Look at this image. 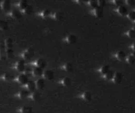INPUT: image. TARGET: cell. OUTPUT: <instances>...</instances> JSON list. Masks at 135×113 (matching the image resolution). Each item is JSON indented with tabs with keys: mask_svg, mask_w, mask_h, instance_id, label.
I'll use <instances>...</instances> for the list:
<instances>
[{
	"mask_svg": "<svg viewBox=\"0 0 135 113\" xmlns=\"http://www.w3.org/2000/svg\"><path fill=\"white\" fill-rule=\"evenodd\" d=\"M126 34L127 35V36L132 38V39H135V32L133 31L132 29L128 30V32L126 33Z\"/></svg>",
	"mask_w": 135,
	"mask_h": 113,
	"instance_id": "cell-35",
	"label": "cell"
},
{
	"mask_svg": "<svg viewBox=\"0 0 135 113\" xmlns=\"http://www.w3.org/2000/svg\"><path fill=\"white\" fill-rule=\"evenodd\" d=\"M103 8L98 7H96V8L94 9V14L95 15V16L96 17H103Z\"/></svg>",
	"mask_w": 135,
	"mask_h": 113,
	"instance_id": "cell-7",
	"label": "cell"
},
{
	"mask_svg": "<svg viewBox=\"0 0 135 113\" xmlns=\"http://www.w3.org/2000/svg\"><path fill=\"white\" fill-rule=\"evenodd\" d=\"M122 78H123V76L122 73L118 72L114 73L112 81L115 84H120L122 81Z\"/></svg>",
	"mask_w": 135,
	"mask_h": 113,
	"instance_id": "cell-3",
	"label": "cell"
},
{
	"mask_svg": "<svg viewBox=\"0 0 135 113\" xmlns=\"http://www.w3.org/2000/svg\"></svg>",
	"mask_w": 135,
	"mask_h": 113,
	"instance_id": "cell-48",
	"label": "cell"
},
{
	"mask_svg": "<svg viewBox=\"0 0 135 113\" xmlns=\"http://www.w3.org/2000/svg\"><path fill=\"white\" fill-rule=\"evenodd\" d=\"M116 58L118 59V60L119 61H122L124 60L126 58V54L125 53V52L123 51H118L117 53H116Z\"/></svg>",
	"mask_w": 135,
	"mask_h": 113,
	"instance_id": "cell-19",
	"label": "cell"
},
{
	"mask_svg": "<svg viewBox=\"0 0 135 113\" xmlns=\"http://www.w3.org/2000/svg\"><path fill=\"white\" fill-rule=\"evenodd\" d=\"M43 72V70H42V69L35 67V68L32 69V76H33L34 77H39V76H42Z\"/></svg>",
	"mask_w": 135,
	"mask_h": 113,
	"instance_id": "cell-14",
	"label": "cell"
},
{
	"mask_svg": "<svg viewBox=\"0 0 135 113\" xmlns=\"http://www.w3.org/2000/svg\"><path fill=\"white\" fill-rule=\"evenodd\" d=\"M7 58L5 50H0V60H5Z\"/></svg>",
	"mask_w": 135,
	"mask_h": 113,
	"instance_id": "cell-36",
	"label": "cell"
},
{
	"mask_svg": "<svg viewBox=\"0 0 135 113\" xmlns=\"http://www.w3.org/2000/svg\"><path fill=\"white\" fill-rule=\"evenodd\" d=\"M36 89L38 90H41L45 88V83L43 79H39L35 82Z\"/></svg>",
	"mask_w": 135,
	"mask_h": 113,
	"instance_id": "cell-13",
	"label": "cell"
},
{
	"mask_svg": "<svg viewBox=\"0 0 135 113\" xmlns=\"http://www.w3.org/2000/svg\"><path fill=\"white\" fill-rule=\"evenodd\" d=\"M16 81L20 84L25 85L28 81V77L24 73H22V74H19L16 78Z\"/></svg>",
	"mask_w": 135,
	"mask_h": 113,
	"instance_id": "cell-1",
	"label": "cell"
},
{
	"mask_svg": "<svg viewBox=\"0 0 135 113\" xmlns=\"http://www.w3.org/2000/svg\"><path fill=\"white\" fill-rule=\"evenodd\" d=\"M81 98L84 101L89 102L92 99V95L88 91H86V92H83L81 95Z\"/></svg>",
	"mask_w": 135,
	"mask_h": 113,
	"instance_id": "cell-16",
	"label": "cell"
},
{
	"mask_svg": "<svg viewBox=\"0 0 135 113\" xmlns=\"http://www.w3.org/2000/svg\"><path fill=\"white\" fill-rule=\"evenodd\" d=\"M127 17L131 21H135V11H131L129 12L127 15Z\"/></svg>",
	"mask_w": 135,
	"mask_h": 113,
	"instance_id": "cell-34",
	"label": "cell"
},
{
	"mask_svg": "<svg viewBox=\"0 0 135 113\" xmlns=\"http://www.w3.org/2000/svg\"><path fill=\"white\" fill-rule=\"evenodd\" d=\"M112 2H113V4H114V5H117L118 7L124 4V1H121V0H114Z\"/></svg>",
	"mask_w": 135,
	"mask_h": 113,
	"instance_id": "cell-37",
	"label": "cell"
},
{
	"mask_svg": "<svg viewBox=\"0 0 135 113\" xmlns=\"http://www.w3.org/2000/svg\"><path fill=\"white\" fill-rule=\"evenodd\" d=\"M16 68L20 72H24L25 69V62L24 60H20L16 64Z\"/></svg>",
	"mask_w": 135,
	"mask_h": 113,
	"instance_id": "cell-9",
	"label": "cell"
},
{
	"mask_svg": "<svg viewBox=\"0 0 135 113\" xmlns=\"http://www.w3.org/2000/svg\"><path fill=\"white\" fill-rule=\"evenodd\" d=\"M1 10H2V9H1V6H0V13H1Z\"/></svg>",
	"mask_w": 135,
	"mask_h": 113,
	"instance_id": "cell-46",
	"label": "cell"
},
{
	"mask_svg": "<svg viewBox=\"0 0 135 113\" xmlns=\"http://www.w3.org/2000/svg\"><path fill=\"white\" fill-rule=\"evenodd\" d=\"M88 5L90 6L91 7L94 9L96 8V7H98V1H95V0H90V1H89L88 2Z\"/></svg>",
	"mask_w": 135,
	"mask_h": 113,
	"instance_id": "cell-33",
	"label": "cell"
},
{
	"mask_svg": "<svg viewBox=\"0 0 135 113\" xmlns=\"http://www.w3.org/2000/svg\"><path fill=\"white\" fill-rule=\"evenodd\" d=\"M3 80L6 81H10L13 78V76L10 73H5V74L3 75Z\"/></svg>",
	"mask_w": 135,
	"mask_h": 113,
	"instance_id": "cell-31",
	"label": "cell"
},
{
	"mask_svg": "<svg viewBox=\"0 0 135 113\" xmlns=\"http://www.w3.org/2000/svg\"><path fill=\"white\" fill-rule=\"evenodd\" d=\"M110 71V66H109V65H103V66H102L101 69H100V72L102 74H103V75L106 74L107 72H109Z\"/></svg>",
	"mask_w": 135,
	"mask_h": 113,
	"instance_id": "cell-24",
	"label": "cell"
},
{
	"mask_svg": "<svg viewBox=\"0 0 135 113\" xmlns=\"http://www.w3.org/2000/svg\"><path fill=\"white\" fill-rule=\"evenodd\" d=\"M24 13L26 15H30L33 12V7L31 5H28L27 7L25 8L23 10Z\"/></svg>",
	"mask_w": 135,
	"mask_h": 113,
	"instance_id": "cell-29",
	"label": "cell"
},
{
	"mask_svg": "<svg viewBox=\"0 0 135 113\" xmlns=\"http://www.w3.org/2000/svg\"><path fill=\"white\" fill-rule=\"evenodd\" d=\"M5 47L7 48H12L13 46V40L10 38H8V39H5Z\"/></svg>",
	"mask_w": 135,
	"mask_h": 113,
	"instance_id": "cell-21",
	"label": "cell"
},
{
	"mask_svg": "<svg viewBox=\"0 0 135 113\" xmlns=\"http://www.w3.org/2000/svg\"><path fill=\"white\" fill-rule=\"evenodd\" d=\"M77 40V38L75 35L70 34L66 38V41L69 44H74Z\"/></svg>",
	"mask_w": 135,
	"mask_h": 113,
	"instance_id": "cell-17",
	"label": "cell"
},
{
	"mask_svg": "<svg viewBox=\"0 0 135 113\" xmlns=\"http://www.w3.org/2000/svg\"><path fill=\"white\" fill-rule=\"evenodd\" d=\"M106 5V1L104 0H98V7L104 8Z\"/></svg>",
	"mask_w": 135,
	"mask_h": 113,
	"instance_id": "cell-39",
	"label": "cell"
},
{
	"mask_svg": "<svg viewBox=\"0 0 135 113\" xmlns=\"http://www.w3.org/2000/svg\"><path fill=\"white\" fill-rule=\"evenodd\" d=\"M63 68L65 71L66 72H71L73 70V67L72 64L71 63H69V62L64 64Z\"/></svg>",
	"mask_w": 135,
	"mask_h": 113,
	"instance_id": "cell-23",
	"label": "cell"
},
{
	"mask_svg": "<svg viewBox=\"0 0 135 113\" xmlns=\"http://www.w3.org/2000/svg\"><path fill=\"white\" fill-rule=\"evenodd\" d=\"M125 2L127 5L130 6V7H133L135 5V1L133 0H127L125 1Z\"/></svg>",
	"mask_w": 135,
	"mask_h": 113,
	"instance_id": "cell-38",
	"label": "cell"
},
{
	"mask_svg": "<svg viewBox=\"0 0 135 113\" xmlns=\"http://www.w3.org/2000/svg\"><path fill=\"white\" fill-rule=\"evenodd\" d=\"M51 17L54 18L56 20H61L63 18V15L62 14L61 12H55V13H53L51 15Z\"/></svg>",
	"mask_w": 135,
	"mask_h": 113,
	"instance_id": "cell-22",
	"label": "cell"
},
{
	"mask_svg": "<svg viewBox=\"0 0 135 113\" xmlns=\"http://www.w3.org/2000/svg\"><path fill=\"white\" fill-rule=\"evenodd\" d=\"M132 30H133V31H134L135 32V25H134V26H133V27Z\"/></svg>",
	"mask_w": 135,
	"mask_h": 113,
	"instance_id": "cell-45",
	"label": "cell"
},
{
	"mask_svg": "<svg viewBox=\"0 0 135 113\" xmlns=\"http://www.w3.org/2000/svg\"><path fill=\"white\" fill-rule=\"evenodd\" d=\"M50 12L48 10H44L43 11L40 12L39 13V16L42 18H46L50 16Z\"/></svg>",
	"mask_w": 135,
	"mask_h": 113,
	"instance_id": "cell-30",
	"label": "cell"
},
{
	"mask_svg": "<svg viewBox=\"0 0 135 113\" xmlns=\"http://www.w3.org/2000/svg\"><path fill=\"white\" fill-rule=\"evenodd\" d=\"M40 97V95L38 92L37 91H34L32 92L31 94H29L28 96L27 97V98L32 101H36V100H39Z\"/></svg>",
	"mask_w": 135,
	"mask_h": 113,
	"instance_id": "cell-8",
	"label": "cell"
},
{
	"mask_svg": "<svg viewBox=\"0 0 135 113\" xmlns=\"http://www.w3.org/2000/svg\"><path fill=\"white\" fill-rule=\"evenodd\" d=\"M18 112L19 113H32V108L30 106H24L19 108L18 109Z\"/></svg>",
	"mask_w": 135,
	"mask_h": 113,
	"instance_id": "cell-15",
	"label": "cell"
},
{
	"mask_svg": "<svg viewBox=\"0 0 135 113\" xmlns=\"http://www.w3.org/2000/svg\"><path fill=\"white\" fill-rule=\"evenodd\" d=\"M131 55L132 56H134V57L135 58V51H133L132 53H131Z\"/></svg>",
	"mask_w": 135,
	"mask_h": 113,
	"instance_id": "cell-44",
	"label": "cell"
},
{
	"mask_svg": "<svg viewBox=\"0 0 135 113\" xmlns=\"http://www.w3.org/2000/svg\"><path fill=\"white\" fill-rule=\"evenodd\" d=\"M0 87H1V85H0Z\"/></svg>",
	"mask_w": 135,
	"mask_h": 113,
	"instance_id": "cell-47",
	"label": "cell"
},
{
	"mask_svg": "<svg viewBox=\"0 0 135 113\" xmlns=\"http://www.w3.org/2000/svg\"><path fill=\"white\" fill-rule=\"evenodd\" d=\"M8 29V23L3 20H0V30L5 31Z\"/></svg>",
	"mask_w": 135,
	"mask_h": 113,
	"instance_id": "cell-28",
	"label": "cell"
},
{
	"mask_svg": "<svg viewBox=\"0 0 135 113\" xmlns=\"http://www.w3.org/2000/svg\"><path fill=\"white\" fill-rule=\"evenodd\" d=\"M43 79H46L48 80H51L54 78V73L51 70H46L43 71V74H42Z\"/></svg>",
	"mask_w": 135,
	"mask_h": 113,
	"instance_id": "cell-4",
	"label": "cell"
},
{
	"mask_svg": "<svg viewBox=\"0 0 135 113\" xmlns=\"http://www.w3.org/2000/svg\"><path fill=\"white\" fill-rule=\"evenodd\" d=\"M32 70L31 69L28 68L27 69H25L24 72V74H25L27 77H29V76L32 75Z\"/></svg>",
	"mask_w": 135,
	"mask_h": 113,
	"instance_id": "cell-40",
	"label": "cell"
},
{
	"mask_svg": "<svg viewBox=\"0 0 135 113\" xmlns=\"http://www.w3.org/2000/svg\"><path fill=\"white\" fill-rule=\"evenodd\" d=\"M5 48V41L1 40H0V50H4Z\"/></svg>",
	"mask_w": 135,
	"mask_h": 113,
	"instance_id": "cell-41",
	"label": "cell"
},
{
	"mask_svg": "<svg viewBox=\"0 0 135 113\" xmlns=\"http://www.w3.org/2000/svg\"><path fill=\"white\" fill-rule=\"evenodd\" d=\"M27 51L29 53V54L31 55V56L32 57H33V56H34V54H35V51L34 50V48H32V47H30V48H28V49H27Z\"/></svg>",
	"mask_w": 135,
	"mask_h": 113,
	"instance_id": "cell-42",
	"label": "cell"
},
{
	"mask_svg": "<svg viewBox=\"0 0 135 113\" xmlns=\"http://www.w3.org/2000/svg\"><path fill=\"white\" fill-rule=\"evenodd\" d=\"M61 84L65 87H69L71 86V84H72V81L70 78L68 77H65L63 78L61 80Z\"/></svg>",
	"mask_w": 135,
	"mask_h": 113,
	"instance_id": "cell-18",
	"label": "cell"
},
{
	"mask_svg": "<svg viewBox=\"0 0 135 113\" xmlns=\"http://www.w3.org/2000/svg\"><path fill=\"white\" fill-rule=\"evenodd\" d=\"M25 85V87L26 88L27 91H31V92H34L35 90L36 89V85H35V82L34 81H28L27 83Z\"/></svg>",
	"mask_w": 135,
	"mask_h": 113,
	"instance_id": "cell-6",
	"label": "cell"
},
{
	"mask_svg": "<svg viewBox=\"0 0 135 113\" xmlns=\"http://www.w3.org/2000/svg\"><path fill=\"white\" fill-rule=\"evenodd\" d=\"M115 72L113 71H110L109 72H107L106 74H104L103 77L106 80H112L113 78L114 77V75Z\"/></svg>",
	"mask_w": 135,
	"mask_h": 113,
	"instance_id": "cell-20",
	"label": "cell"
},
{
	"mask_svg": "<svg viewBox=\"0 0 135 113\" xmlns=\"http://www.w3.org/2000/svg\"><path fill=\"white\" fill-rule=\"evenodd\" d=\"M0 6H1V9L3 10H4L6 12H9L10 11V8H11V3H10V1L5 0V1H2L1 2Z\"/></svg>",
	"mask_w": 135,
	"mask_h": 113,
	"instance_id": "cell-2",
	"label": "cell"
},
{
	"mask_svg": "<svg viewBox=\"0 0 135 113\" xmlns=\"http://www.w3.org/2000/svg\"><path fill=\"white\" fill-rule=\"evenodd\" d=\"M46 64L47 63L46 60L45 59L42 58H38L37 60L35 61V65L36 67L40 69L45 68L46 66Z\"/></svg>",
	"mask_w": 135,
	"mask_h": 113,
	"instance_id": "cell-5",
	"label": "cell"
},
{
	"mask_svg": "<svg viewBox=\"0 0 135 113\" xmlns=\"http://www.w3.org/2000/svg\"><path fill=\"white\" fill-rule=\"evenodd\" d=\"M9 15L12 18L15 19H19L22 17V13L17 10H12L11 12H10Z\"/></svg>",
	"mask_w": 135,
	"mask_h": 113,
	"instance_id": "cell-11",
	"label": "cell"
},
{
	"mask_svg": "<svg viewBox=\"0 0 135 113\" xmlns=\"http://www.w3.org/2000/svg\"><path fill=\"white\" fill-rule=\"evenodd\" d=\"M28 5V2L26 1H24V0H22V1H19V4H18V6H19V8L23 10Z\"/></svg>",
	"mask_w": 135,
	"mask_h": 113,
	"instance_id": "cell-25",
	"label": "cell"
},
{
	"mask_svg": "<svg viewBox=\"0 0 135 113\" xmlns=\"http://www.w3.org/2000/svg\"><path fill=\"white\" fill-rule=\"evenodd\" d=\"M126 61L128 62L129 64L130 65H133L135 63V58L134 56H133L131 54L129 55L128 56H127L126 57Z\"/></svg>",
	"mask_w": 135,
	"mask_h": 113,
	"instance_id": "cell-26",
	"label": "cell"
},
{
	"mask_svg": "<svg viewBox=\"0 0 135 113\" xmlns=\"http://www.w3.org/2000/svg\"><path fill=\"white\" fill-rule=\"evenodd\" d=\"M117 12L119 15H121V16H126L128 15V9H127L125 6L121 5L119 6L117 9Z\"/></svg>",
	"mask_w": 135,
	"mask_h": 113,
	"instance_id": "cell-12",
	"label": "cell"
},
{
	"mask_svg": "<svg viewBox=\"0 0 135 113\" xmlns=\"http://www.w3.org/2000/svg\"><path fill=\"white\" fill-rule=\"evenodd\" d=\"M22 57L23 58L25 59V60H30L32 58V56L26 50L25 51H24L23 53L22 54Z\"/></svg>",
	"mask_w": 135,
	"mask_h": 113,
	"instance_id": "cell-32",
	"label": "cell"
},
{
	"mask_svg": "<svg viewBox=\"0 0 135 113\" xmlns=\"http://www.w3.org/2000/svg\"><path fill=\"white\" fill-rule=\"evenodd\" d=\"M28 95H29V92H28V91H27V90H22V91L18 92L16 94L15 97L19 99H23L25 98V97H27Z\"/></svg>",
	"mask_w": 135,
	"mask_h": 113,
	"instance_id": "cell-10",
	"label": "cell"
},
{
	"mask_svg": "<svg viewBox=\"0 0 135 113\" xmlns=\"http://www.w3.org/2000/svg\"><path fill=\"white\" fill-rule=\"evenodd\" d=\"M132 48L133 51H135V42L133 43L132 44Z\"/></svg>",
	"mask_w": 135,
	"mask_h": 113,
	"instance_id": "cell-43",
	"label": "cell"
},
{
	"mask_svg": "<svg viewBox=\"0 0 135 113\" xmlns=\"http://www.w3.org/2000/svg\"><path fill=\"white\" fill-rule=\"evenodd\" d=\"M5 53L8 58H12L14 56V51L12 48H7L5 50Z\"/></svg>",
	"mask_w": 135,
	"mask_h": 113,
	"instance_id": "cell-27",
	"label": "cell"
}]
</instances>
